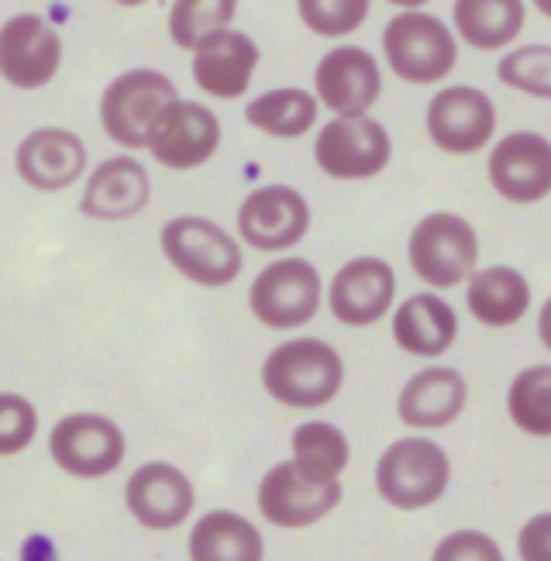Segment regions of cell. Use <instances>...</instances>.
Here are the masks:
<instances>
[{"instance_id":"1","label":"cell","mask_w":551,"mask_h":561,"mask_svg":"<svg viewBox=\"0 0 551 561\" xmlns=\"http://www.w3.org/2000/svg\"><path fill=\"white\" fill-rule=\"evenodd\" d=\"M345 362L321 337H290L262 362L266 393L294 410H318L342 393Z\"/></svg>"},{"instance_id":"2","label":"cell","mask_w":551,"mask_h":561,"mask_svg":"<svg viewBox=\"0 0 551 561\" xmlns=\"http://www.w3.org/2000/svg\"><path fill=\"white\" fill-rule=\"evenodd\" d=\"M382 56L403 83L431 87L441 83L459 62V38L435 14L400 11L382 28Z\"/></svg>"},{"instance_id":"3","label":"cell","mask_w":551,"mask_h":561,"mask_svg":"<svg viewBox=\"0 0 551 561\" xmlns=\"http://www.w3.org/2000/svg\"><path fill=\"white\" fill-rule=\"evenodd\" d=\"M451 482L448 451L431 437H400L376 461V493L393 510L435 506Z\"/></svg>"},{"instance_id":"4","label":"cell","mask_w":551,"mask_h":561,"mask_svg":"<svg viewBox=\"0 0 551 561\" xmlns=\"http://www.w3.org/2000/svg\"><path fill=\"white\" fill-rule=\"evenodd\" d=\"M162 255L170 259L173 270L207 289L231 286L242 273V245L238 238H231L221 225L207 221V217H173L170 225L162 228Z\"/></svg>"},{"instance_id":"5","label":"cell","mask_w":551,"mask_h":561,"mask_svg":"<svg viewBox=\"0 0 551 561\" xmlns=\"http://www.w3.org/2000/svg\"><path fill=\"white\" fill-rule=\"evenodd\" d=\"M406 259L421 283L431 289H451L469 283L479 265V234L462 214L435 210L417 221L406 241Z\"/></svg>"},{"instance_id":"6","label":"cell","mask_w":551,"mask_h":561,"mask_svg":"<svg viewBox=\"0 0 551 561\" xmlns=\"http://www.w3.org/2000/svg\"><path fill=\"white\" fill-rule=\"evenodd\" d=\"M176 83L159 69H128L101 96V125L111 141L125 149H149L162 111L176 104Z\"/></svg>"},{"instance_id":"7","label":"cell","mask_w":551,"mask_h":561,"mask_svg":"<svg viewBox=\"0 0 551 561\" xmlns=\"http://www.w3.org/2000/svg\"><path fill=\"white\" fill-rule=\"evenodd\" d=\"M324 283L314 262L276 259L262 270L249 289V307L259 324L273 331H294L318 317Z\"/></svg>"},{"instance_id":"8","label":"cell","mask_w":551,"mask_h":561,"mask_svg":"<svg viewBox=\"0 0 551 561\" xmlns=\"http://www.w3.org/2000/svg\"><path fill=\"white\" fill-rule=\"evenodd\" d=\"M393 159L390 131L369 114L331 117L314 141V162L331 180H372Z\"/></svg>"},{"instance_id":"9","label":"cell","mask_w":551,"mask_h":561,"mask_svg":"<svg viewBox=\"0 0 551 561\" xmlns=\"http://www.w3.org/2000/svg\"><path fill=\"white\" fill-rule=\"evenodd\" d=\"M427 135L448 156L483 152L496 135V104L486 90L445 87L427 104Z\"/></svg>"},{"instance_id":"10","label":"cell","mask_w":551,"mask_h":561,"mask_svg":"<svg viewBox=\"0 0 551 561\" xmlns=\"http://www.w3.org/2000/svg\"><path fill=\"white\" fill-rule=\"evenodd\" d=\"M49 451L66 476L101 479L125 461V434L101 413H69L53 427Z\"/></svg>"},{"instance_id":"11","label":"cell","mask_w":551,"mask_h":561,"mask_svg":"<svg viewBox=\"0 0 551 561\" xmlns=\"http://www.w3.org/2000/svg\"><path fill=\"white\" fill-rule=\"evenodd\" d=\"M310 228V204L294 186H259L238 207V234L255 252H286L303 241Z\"/></svg>"},{"instance_id":"12","label":"cell","mask_w":551,"mask_h":561,"mask_svg":"<svg viewBox=\"0 0 551 561\" xmlns=\"http://www.w3.org/2000/svg\"><path fill=\"white\" fill-rule=\"evenodd\" d=\"M397 304V273L387 259H348L328 283V307L345 328H369Z\"/></svg>"},{"instance_id":"13","label":"cell","mask_w":551,"mask_h":561,"mask_svg":"<svg viewBox=\"0 0 551 561\" xmlns=\"http://www.w3.org/2000/svg\"><path fill=\"white\" fill-rule=\"evenodd\" d=\"M62 38L38 14H14L0 24V77L18 90H38L56 80Z\"/></svg>"},{"instance_id":"14","label":"cell","mask_w":551,"mask_h":561,"mask_svg":"<svg viewBox=\"0 0 551 561\" xmlns=\"http://www.w3.org/2000/svg\"><path fill=\"white\" fill-rule=\"evenodd\" d=\"M342 503L338 482H310L297 472L294 461H279L259 482V510L273 527L300 530L324 520Z\"/></svg>"},{"instance_id":"15","label":"cell","mask_w":551,"mask_h":561,"mask_svg":"<svg viewBox=\"0 0 551 561\" xmlns=\"http://www.w3.org/2000/svg\"><path fill=\"white\" fill-rule=\"evenodd\" d=\"M221 145V121L210 107L197 101H176L162 111L156 121L149 152L159 165L173 169V173H190V169L204 165Z\"/></svg>"},{"instance_id":"16","label":"cell","mask_w":551,"mask_h":561,"mask_svg":"<svg viewBox=\"0 0 551 561\" xmlns=\"http://www.w3.org/2000/svg\"><path fill=\"white\" fill-rule=\"evenodd\" d=\"M486 173L510 204H538L551 193V141L538 131H510L490 149Z\"/></svg>"},{"instance_id":"17","label":"cell","mask_w":551,"mask_h":561,"mask_svg":"<svg viewBox=\"0 0 551 561\" xmlns=\"http://www.w3.org/2000/svg\"><path fill=\"white\" fill-rule=\"evenodd\" d=\"M314 96L334 117L369 114L382 93V72L372 53L358 45H338L314 69Z\"/></svg>"},{"instance_id":"18","label":"cell","mask_w":551,"mask_h":561,"mask_svg":"<svg viewBox=\"0 0 551 561\" xmlns=\"http://www.w3.org/2000/svg\"><path fill=\"white\" fill-rule=\"evenodd\" d=\"M128 510L135 520L149 530H173L194 514V482H190L170 461H149L135 469L125 490Z\"/></svg>"},{"instance_id":"19","label":"cell","mask_w":551,"mask_h":561,"mask_svg":"<svg viewBox=\"0 0 551 561\" xmlns=\"http://www.w3.org/2000/svg\"><path fill=\"white\" fill-rule=\"evenodd\" d=\"M469 403V382L451 365H427L403 382L397 397V413L406 427L438 431L462 417Z\"/></svg>"},{"instance_id":"20","label":"cell","mask_w":551,"mask_h":561,"mask_svg":"<svg viewBox=\"0 0 551 561\" xmlns=\"http://www.w3.org/2000/svg\"><path fill=\"white\" fill-rule=\"evenodd\" d=\"M259 66V45L234 28L210 32L197 48H194V83L218 96V101H234L252 87Z\"/></svg>"},{"instance_id":"21","label":"cell","mask_w":551,"mask_h":561,"mask_svg":"<svg viewBox=\"0 0 551 561\" xmlns=\"http://www.w3.org/2000/svg\"><path fill=\"white\" fill-rule=\"evenodd\" d=\"M14 165L28 186L56 193L87 173V145L69 128H38L18 145Z\"/></svg>"},{"instance_id":"22","label":"cell","mask_w":551,"mask_h":561,"mask_svg":"<svg viewBox=\"0 0 551 561\" xmlns=\"http://www.w3.org/2000/svg\"><path fill=\"white\" fill-rule=\"evenodd\" d=\"M152 183L146 165L131 156H114L90 173L80 210L93 221H125L149 207Z\"/></svg>"},{"instance_id":"23","label":"cell","mask_w":551,"mask_h":561,"mask_svg":"<svg viewBox=\"0 0 551 561\" xmlns=\"http://www.w3.org/2000/svg\"><path fill=\"white\" fill-rule=\"evenodd\" d=\"M455 337H459V313L435 289L414 293L393 310V341L406 355L441 358L451 352Z\"/></svg>"},{"instance_id":"24","label":"cell","mask_w":551,"mask_h":561,"mask_svg":"<svg viewBox=\"0 0 551 561\" xmlns=\"http://www.w3.org/2000/svg\"><path fill=\"white\" fill-rule=\"evenodd\" d=\"M466 307L483 328H514L531 310V283L514 265H486L469 276Z\"/></svg>"},{"instance_id":"25","label":"cell","mask_w":551,"mask_h":561,"mask_svg":"<svg viewBox=\"0 0 551 561\" xmlns=\"http://www.w3.org/2000/svg\"><path fill=\"white\" fill-rule=\"evenodd\" d=\"M190 561H266V541L249 517L210 510L190 530Z\"/></svg>"},{"instance_id":"26","label":"cell","mask_w":551,"mask_h":561,"mask_svg":"<svg viewBox=\"0 0 551 561\" xmlns=\"http://www.w3.org/2000/svg\"><path fill=\"white\" fill-rule=\"evenodd\" d=\"M455 35L479 53L507 48L527 21L524 0H455Z\"/></svg>"},{"instance_id":"27","label":"cell","mask_w":551,"mask_h":561,"mask_svg":"<svg viewBox=\"0 0 551 561\" xmlns=\"http://www.w3.org/2000/svg\"><path fill=\"white\" fill-rule=\"evenodd\" d=\"M290 448H294L290 461L310 482H338V476L348 469V458H352L345 431L328 421L300 424L290 437Z\"/></svg>"},{"instance_id":"28","label":"cell","mask_w":551,"mask_h":561,"mask_svg":"<svg viewBox=\"0 0 551 561\" xmlns=\"http://www.w3.org/2000/svg\"><path fill=\"white\" fill-rule=\"evenodd\" d=\"M245 121L273 138H303L318 125V96L300 87H279L255 96L245 107Z\"/></svg>"},{"instance_id":"29","label":"cell","mask_w":551,"mask_h":561,"mask_svg":"<svg viewBox=\"0 0 551 561\" xmlns=\"http://www.w3.org/2000/svg\"><path fill=\"white\" fill-rule=\"evenodd\" d=\"M510 421L531 437H551V365H527L507 389Z\"/></svg>"},{"instance_id":"30","label":"cell","mask_w":551,"mask_h":561,"mask_svg":"<svg viewBox=\"0 0 551 561\" xmlns=\"http://www.w3.org/2000/svg\"><path fill=\"white\" fill-rule=\"evenodd\" d=\"M238 14V0H173L170 11V38L194 53V48L210 35L231 28Z\"/></svg>"},{"instance_id":"31","label":"cell","mask_w":551,"mask_h":561,"mask_svg":"<svg viewBox=\"0 0 551 561\" xmlns=\"http://www.w3.org/2000/svg\"><path fill=\"white\" fill-rule=\"evenodd\" d=\"M503 87L551 101V45H520L496 62Z\"/></svg>"},{"instance_id":"32","label":"cell","mask_w":551,"mask_h":561,"mask_svg":"<svg viewBox=\"0 0 551 561\" xmlns=\"http://www.w3.org/2000/svg\"><path fill=\"white\" fill-rule=\"evenodd\" d=\"M372 0H297L300 21L321 38H345L369 18Z\"/></svg>"},{"instance_id":"33","label":"cell","mask_w":551,"mask_h":561,"mask_svg":"<svg viewBox=\"0 0 551 561\" xmlns=\"http://www.w3.org/2000/svg\"><path fill=\"white\" fill-rule=\"evenodd\" d=\"M38 413L21 393H0V455H18L35 442Z\"/></svg>"},{"instance_id":"34","label":"cell","mask_w":551,"mask_h":561,"mask_svg":"<svg viewBox=\"0 0 551 561\" xmlns=\"http://www.w3.org/2000/svg\"><path fill=\"white\" fill-rule=\"evenodd\" d=\"M431 561H507L503 548L490 538L486 530H451L438 541Z\"/></svg>"},{"instance_id":"35","label":"cell","mask_w":551,"mask_h":561,"mask_svg":"<svg viewBox=\"0 0 551 561\" xmlns=\"http://www.w3.org/2000/svg\"><path fill=\"white\" fill-rule=\"evenodd\" d=\"M520 561H551V510L531 517L517 534Z\"/></svg>"},{"instance_id":"36","label":"cell","mask_w":551,"mask_h":561,"mask_svg":"<svg viewBox=\"0 0 551 561\" xmlns=\"http://www.w3.org/2000/svg\"><path fill=\"white\" fill-rule=\"evenodd\" d=\"M538 337H541V345L551 352V297L541 304V313H538Z\"/></svg>"},{"instance_id":"37","label":"cell","mask_w":551,"mask_h":561,"mask_svg":"<svg viewBox=\"0 0 551 561\" xmlns=\"http://www.w3.org/2000/svg\"><path fill=\"white\" fill-rule=\"evenodd\" d=\"M387 4H393V8H403V11H421L424 4H431V0H387Z\"/></svg>"},{"instance_id":"38","label":"cell","mask_w":551,"mask_h":561,"mask_svg":"<svg viewBox=\"0 0 551 561\" xmlns=\"http://www.w3.org/2000/svg\"><path fill=\"white\" fill-rule=\"evenodd\" d=\"M535 8H538L544 18H551V0H535Z\"/></svg>"},{"instance_id":"39","label":"cell","mask_w":551,"mask_h":561,"mask_svg":"<svg viewBox=\"0 0 551 561\" xmlns=\"http://www.w3.org/2000/svg\"><path fill=\"white\" fill-rule=\"evenodd\" d=\"M122 8H141V4H149V0H117Z\"/></svg>"}]
</instances>
